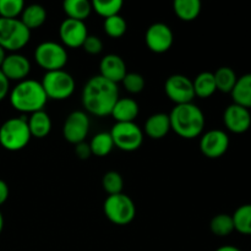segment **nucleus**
Listing matches in <instances>:
<instances>
[{
  "label": "nucleus",
  "mask_w": 251,
  "mask_h": 251,
  "mask_svg": "<svg viewBox=\"0 0 251 251\" xmlns=\"http://www.w3.org/2000/svg\"><path fill=\"white\" fill-rule=\"evenodd\" d=\"M81 98L88 113L97 117H105L112 113L119 100V90L117 83L100 75H96L85 83Z\"/></svg>",
  "instance_id": "nucleus-1"
},
{
  "label": "nucleus",
  "mask_w": 251,
  "mask_h": 251,
  "mask_svg": "<svg viewBox=\"0 0 251 251\" xmlns=\"http://www.w3.org/2000/svg\"><path fill=\"white\" fill-rule=\"evenodd\" d=\"M171 127L184 139H194L202 134L205 127V114L200 107L191 103L178 104L169 114Z\"/></svg>",
  "instance_id": "nucleus-2"
},
{
  "label": "nucleus",
  "mask_w": 251,
  "mask_h": 251,
  "mask_svg": "<svg viewBox=\"0 0 251 251\" xmlns=\"http://www.w3.org/2000/svg\"><path fill=\"white\" fill-rule=\"evenodd\" d=\"M47 97L42 83L39 81L26 78L15 86L10 92V103L21 113H36L43 110Z\"/></svg>",
  "instance_id": "nucleus-3"
},
{
  "label": "nucleus",
  "mask_w": 251,
  "mask_h": 251,
  "mask_svg": "<svg viewBox=\"0 0 251 251\" xmlns=\"http://www.w3.org/2000/svg\"><path fill=\"white\" fill-rule=\"evenodd\" d=\"M27 119L25 117L11 118L0 126V145L7 151H20L31 140Z\"/></svg>",
  "instance_id": "nucleus-4"
},
{
  "label": "nucleus",
  "mask_w": 251,
  "mask_h": 251,
  "mask_svg": "<svg viewBox=\"0 0 251 251\" xmlns=\"http://www.w3.org/2000/svg\"><path fill=\"white\" fill-rule=\"evenodd\" d=\"M31 38V29L21 20L0 17V47L5 50L16 51L22 49Z\"/></svg>",
  "instance_id": "nucleus-5"
},
{
  "label": "nucleus",
  "mask_w": 251,
  "mask_h": 251,
  "mask_svg": "<svg viewBox=\"0 0 251 251\" xmlns=\"http://www.w3.org/2000/svg\"><path fill=\"white\" fill-rule=\"evenodd\" d=\"M103 211L108 220L118 226H126L136 216V206L131 198L125 194L108 195L103 203Z\"/></svg>",
  "instance_id": "nucleus-6"
},
{
  "label": "nucleus",
  "mask_w": 251,
  "mask_h": 251,
  "mask_svg": "<svg viewBox=\"0 0 251 251\" xmlns=\"http://www.w3.org/2000/svg\"><path fill=\"white\" fill-rule=\"evenodd\" d=\"M42 87L47 97L50 100H68L75 91V80L73 75L64 69L55 71H47L41 81Z\"/></svg>",
  "instance_id": "nucleus-7"
},
{
  "label": "nucleus",
  "mask_w": 251,
  "mask_h": 251,
  "mask_svg": "<svg viewBox=\"0 0 251 251\" xmlns=\"http://www.w3.org/2000/svg\"><path fill=\"white\" fill-rule=\"evenodd\" d=\"M34 59L46 71L61 70L68 63V51L60 43L46 41L37 46Z\"/></svg>",
  "instance_id": "nucleus-8"
},
{
  "label": "nucleus",
  "mask_w": 251,
  "mask_h": 251,
  "mask_svg": "<svg viewBox=\"0 0 251 251\" xmlns=\"http://www.w3.org/2000/svg\"><path fill=\"white\" fill-rule=\"evenodd\" d=\"M109 132L113 142H114V146L122 151H136L144 142V131L134 122L115 123Z\"/></svg>",
  "instance_id": "nucleus-9"
},
{
  "label": "nucleus",
  "mask_w": 251,
  "mask_h": 251,
  "mask_svg": "<svg viewBox=\"0 0 251 251\" xmlns=\"http://www.w3.org/2000/svg\"><path fill=\"white\" fill-rule=\"evenodd\" d=\"M164 92L176 105L191 103L195 98L193 81L181 74H174L167 78L164 82Z\"/></svg>",
  "instance_id": "nucleus-10"
},
{
  "label": "nucleus",
  "mask_w": 251,
  "mask_h": 251,
  "mask_svg": "<svg viewBox=\"0 0 251 251\" xmlns=\"http://www.w3.org/2000/svg\"><path fill=\"white\" fill-rule=\"evenodd\" d=\"M90 118L85 112L75 110V112L70 113L64 122V139L74 145L83 142L90 131Z\"/></svg>",
  "instance_id": "nucleus-11"
},
{
  "label": "nucleus",
  "mask_w": 251,
  "mask_h": 251,
  "mask_svg": "<svg viewBox=\"0 0 251 251\" xmlns=\"http://www.w3.org/2000/svg\"><path fill=\"white\" fill-rule=\"evenodd\" d=\"M145 42L153 53H166L171 49L174 42V34L171 27L163 22H154L147 28Z\"/></svg>",
  "instance_id": "nucleus-12"
},
{
  "label": "nucleus",
  "mask_w": 251,
  "mask_h": 251,
  "mask_svg": "<svg viewBox=\"0 0 251 251\" xmlns=\"http://www.w3.org/2000/svg\"><path fill=\"white\" fill-rule=\"evenodd\" d=\"M229 147V137L227 132L213 129L205 132L200 139V150L208 158H220Z\"/></svg>",
  "instance_id": "nucleus-13"
},
{
  "label": "nucleus",
  "mask_w": 251,
  "mask_h": 251,
  "mask_svg": "<svg viewBox=\"0 0 251 251\" xmlns=\"http://www.w3.org/2000/svg\"><path fill=\"white\" fill-rule=\"evenodd\" d=\"M59 36H60L61 42L66 47H70V48L82 47L83 42L88 37L87 26H86L85 21H78V20L66 17L59 27Z\"/></svg>",
  "instance_id": "nucleus-14"
},
{
  "label": "nucleus",
  "mask_w": 251,
  "mask_h": 251,
  "mask_svg": "<svg viewBox=\"0 0 251 251\" xmlns=\"http://www.w3.org/2000/svg\"><path fill=\"white\" fill-rule=\"evenodd\" d=\"M223 122L229 131L234 134H243L251 126L250 110L242 105L232 103L226 108L223 113Z\"/></svg>",
  "instance_id": "nucleus-15"
},
{
  "label": "nucleus",
  "mask_w": 251,
  "mask_h": 251,
  "mask_svg": "<svg viewBox=\"0 0 251 251\" xmlns=\"http://www.w3.org/2000/svg\"><path fill=\"white\" fill-rule=\"evenodd\" d=\"M1 73L4 74L7 80L22 81L26 80L31 71V63L25 55L19 53H11L6 55L1 68Z\"/></svg>",
  "instance_id": "nucleus-16"
},
{
  "label": "nucleus",
  "mask_w": 251,
  "mask_h": 251,
  "mask_svg": "<svg viewBox=\"0 0 251 251\" xmlns=\"http://www.w3.org/2000/svg\"><path fill=\"white\" fill-rule=\"evenodd\" d=\"M100 75L112 82H122L123 78L127 74L126 64L124 59L118 54H107L103 56L100 63Z\"/></svg>",
  "instance_id": "nucleus-17"
},
{
  "label": "nucleus",
  "mask_w": 251,
  "mask_h": 251,
  "mask_svg": "<svg viewBox=\"0 0 251 251\" xmlns=\"http://www.w3.org/2000/svg\"><path fill=\"white\" fill-rule=\"evenodd\" d=\"M171 129L169 114L166 113H156L150 115L145 123V132L147 136L154 140L163 139Z\"/></svg>",
  "instance_id": "nucleus-18"
},
{
  "label": "nucleus",
  "mask_w": 251,
  "mask_h": 251,
  "mask_svg": "<svg viewBox=\"0 0 251 251\" xmlns=\"http://www.w3.org/2000/svg\"><path fill=\"white\" fill-rule=\"evenodd\" d=\"M139 104L132 98H119L115 103L110 115L117 123H132L139 115Z\"/></svg>",
  "instance_id": "nucleus-19"
},
{
  "label": "nucleus",
  "mask_w": 251,
  "mask_h": 251,
  "mask_svg": "<svg viewBox=\"0 0 251 251\" xmlns=\"http://www.w3.org/2000/svg\"><path fill=\"white\" fill-rule=\"evenodd\" d=\"M27 124H28L31 136L37 137V139H43V137L48 136L51 130L50 117L44 110L32 113L27 120Z\"/></svg>",
  "instance_id": "nucleus-20"
},
{
  "label": "nucleus",
  "mask_w": 251,
  "mask_h": 251,
  "mask_svg": "<svg viewBox=\"0 0 251 251\" xmlns=\"http://www.w3.org/2000/svg\"><path fill=\"white\" fill-rule=\"evenodd\" d=\"M233 103L250 109L251 108V73L238 77L234 88L230 92Z\"/></svg>",
  "instance_id": "nucleus-21"
},
{
  "label": "nucleus",
  "mask_w": 251,
  "mask_h": 251,
  "mask_svg": "<svg viewBox=\"0 0 251 251\" xmlns=\"http://www.w3.org/2000/svg\"><path fill=\"white\" fill-rule=\"evenodd\" d=\"M47 10L39 4H31L25 6L21 14V21L28 29L38 28L46 22Z\"/></svg>",
  "instance_id": "nucleus-22"
},
{
  "label": "nucleus",
  "mask_w": 251,
  "mask_h": 251,
  "mask_svg": "<svg viewBox=\"0 0 251 251\" xmlns=\"http://www.w3.org/2000/svg\"><path fill=\"white\" fill-rule=\"evenodd\" d=\"M63 9L68 15V19L83 21L90 16L92 4L88 0H66L63 2Z\"/></svg>",
  "instance_id": "nucleus-23"
},
{
  "label": "nucleus",
  "mask_w": 251,
  "mask_h": 251,
  "mask_svg": "<svg viewBox=\"0 0 251 251\" xmlns=\"http://www.w3.org/2000/svg\"><path fill=\"white\" fill-rule=\"evenodd\" d=\"M194 91H195V97L208 98L217 91L215 82V76L213 73L210 71H203L200 73L193 81Z\"/></svg>",
  "instance_id": "nucleus-24"
},
{
  "label": "nucleus",
  "mask_w": 251,
  "mask_h": 251,
  "mask_svg": "<svg viewBox=\"0 0 251 251\" xmlns=\"http://www.w3.org/2000/svg\"><path fill=\"white\" fill-rule=\"evenodd\" d=\"M174 12L183 21H194L201 12L200 0H176Z\"/></svg>",
  "instance_id": "nucleus-25"
},
{
  "label": "nucleus",
  "mask_w": 251,
  "mask_h": 251,
  "mask_svg": "<svg viewBox=\"0 0 251 251\" xmlns=\"http://www.w3.org/2000/svg\"><path fill=\"white\" fill-rule=\"evenodd\" d=\"M215 76L216 88L217 91H221L223 93H230L234 88L235 83H237V74L229 66H222L213 73Z\"/></svg>",
  "instance_id": "nucleus-26"
},
{
  "label": "nucleus",
  "mask_w": 251,
  "mask_h": 251,
  "mask_svg": "<svg viewBox=\"0 0 251 251\" xmlns=\"http://www.w3.org/2000/svg\"><path fill=\"white\" fill-rule=\"evenodd\" d=\"M234 229L240 234L251 235V203L239 206L233 213Z\"/></svg>",
  "instance_id": "nucleus-27"
},
{
  "label": "nucleus",
  "mask_w": 251,
  "mask_h": 251,
  "mask_svg": "<svg viewBox=\"0 0 251 251\" xmlns=\"http://www.w3.org/2000/svg\"><path fill=\"white\" fill-rule=\"evenodd\" d=\"M91 152L92 154L98 157H104L112 152L113 147H114V142H113L110 132H98L92 137L90 142Z\"/></svg>",
  "instance_id": "nucleus-28"
},
{
  "label": "nucleus",
  "mask_w": 251,
  "mask_h": 251,
  "mask_svg": "<svg viewBox=\"0 0 251 251\" xmlns=\"http://www.w3.org/2000/svg\"><path fill=\"white\" fill-rule=\"evenodd\" d=\"M210 229L217 237H227L235 230L233 217L228 213H218L211 220Z\"/></svg>",
  "instance_id": "nucleus-29"
},
{
  "label": "nucleus",
  "mask_w": 251,
  "mask_h": 251,
  "mask_svg": "<svg viewBox=\"0 0 251 251\" xmlns=\"http://www.w3.org/2000/svg\"><path fill=\"white\" fill-rule=\"evenodd\" d=\"M91 4H92V10H95L98 15L104 19L119 15L123 7L122 0H93Z\"/></svg>",
  "instance_id": "nucleus-30"
},
{
  "label": "nucleus",
  "mask_w": 251,
  "mask_h": 251,
  "mask_svg": "<svg viewBox=\"0 0 251 251\" xmlns=\"http://www.w3.org/2000/svg\"><path fill=\"white\" fill-rule=\"evenodd\" d=\"M104 32L112 38H119L123 34H125L127 28L126 21L120 15H114V16L107 17L103 24Z\"/></svg>",
  "instance_id": "nucleus-31"
},
{
  "label": "nucleus",
  "mask_w": 251,
  "mask_h": 251,
  "mask_svg": "<svg viewBox=\"0 0 251 251\" xmlns=\"http://www.w3.org/2000/svg\"><path fill=\"white\" fill-rule=\"evenodd\" d=\"M102 186L108 195H117V194H122L124 180L118 172L110 171L103 176Z\"/></svg>",
  "instance_id": "nucleus-32"
},
{
  "label": "nucleus",
  "mask_w": 251,
  "mask_h": 251,
  "mask_svg": "<svg viewBox=\"0 0 251 251\" xmlns=\"http://www.w3.org/2000/svg\"><path fill=\"white\" fill-rule=\"evenodd\" d=\"M25 9L22 0H0V17L4 19H17Z\"/></svg>",
  "instance_id": "nucleus-33"
},
{
  "label": "nucleus",
  "mask_w": 251,
  "mask_h": 251,
  "mask_svg": "<svg viewBox=\"0 0 251 251\" xmlns=\"http://www.w3.org/2000/svg\"><path fill=\"white\" fill-rule=\"evenodd\" d=\"M123 85L125 90L130 93H140L145 88V78L141 74L139 73H127L125 77L123 78Z\"/></svg>",
  "instance_id": "nucleus-34"
},
{
  "label": "nucleus",
  "mask_w": 251,
  "mask_h": 251,
  "mask_svg": "<svg viewBox=\"0 0 251 251\" xmlns=\"http://www.w3.org/2000/svg\"><path fill=\"white\" fill-rule=\"evenodd\" d=\"M82 48L85 49L88 54H100L103 49V42L100 37L88 34L86 41L83 42Z\"/></svg>",
  "instance_id": "nucleus-35"
},
{
  "label": "nucleus",
  "mask_w": 251,
  "mask_h": 251,
  "mask_svg": "<svg viewBox=\"0 0 251 251\" xmlns=\"http://www.w3.org/2000/svg\"><path fill=\"white\" fill-rule=\"evenodd\" d=\"M75 152H76V156H77L80 159L90 158V156L92 154V152H91L90 144H87V142H85V141L80 142V144L76 145Z\"/></svg>",
  "instance_id": "nucleus-36"
},
{
  "label": "nucleus",
  "mask_w": 251,
  "mask_h": 251,
  "mask_svg": "<svg viewBox=\"0 0 251 251\" xmlns=\"http://www.w3.org/2000/svg\"><path fill=\"white\" fill-rule=\"evenodd\" d=\"M9 87L10 81L5 77V75L1 73V70H0V102L7 96V93H9Z\"/></svg>",
  "instance_id": "nucleus-37"
},
{
  "label": "nucleus",
  "mask_w": 251,
  "mask_h": 251,
  "mask_svg": "<svg viewBox=\"0 0 251 251\" xmlns=\"http://www.w3.org/2000/svg\"><path fill=\"white\" fill-rule=\"evenodd\" d=\"M7 198H9V186L4 180L0 179V206L5 203Z\"/></svg>",
  "instance_id": "nucleus-38"
},
{
  "label": "nucleus",
  "mask_w": 251,
  "mask_h": 251,
  "mask_svg": "<svg viewBox=\"0 0 251 251\" xmlns=\"http://www.w3.org/2000/svg\"><path fill=\"white\" fill-rule=\"evenodd\" d=\"M216 251H242V250L238 249L237 247H233V245H223V247L218 248Z\"/></svg>",
  "instance_id": "nucleus-39"
},
{
  "label": "nucleus",
  "mask_w": 251,
  "mask_h": 251,
  "mask_svg": "<svg viewBox=\"0 0 251 251\" xmlns=\"http://www.w3.org/2000/svg\"><path fill=\"white\" fill-rule=\"evenodd\" d=\"M5 58H6V53H5V49L2 47H0V68H1L2 63H4Z\"/></svg>",
  "instance_id": "nucleus-40"
},
{
  "label": "nucleus",
  "mask_w": 251,
  "mask_h": 251,
  "mask_svg": "<svg viewBox=\"0 0 251 251\" xmlns=\"http://www.w3.org/2000/svg\"><path fill=\"white\" fill-rule=\"evenodd\" d=\"M2 228H4V217H2L1 212H0V234L2 232Z\"/></svg>",
  "instance_id": "nucleus-41"
}]
</instances>
